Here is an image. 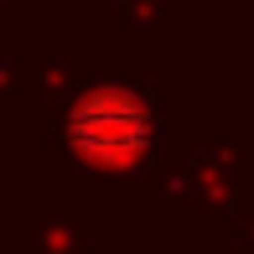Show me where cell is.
Here are the masks:
<instances>
[{
    "label": "cell",
    "instance_id": "obj_1",
    "mask_svg": "<svg viewBox=\"0 0 254 254\" xmlns=\"http://www.w3.org/2000/svg\"><path fill=\"white\" fill-rule=\"evenodd\" d=\"M63 140L94 171H130L156 145V109L125 83H99L67 109Z\"/></svg>",
    "mask_w": 254,
    "mask_h": 254
}]
</instances>
